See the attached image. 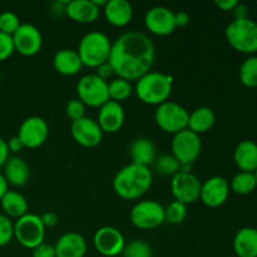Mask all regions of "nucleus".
<instances>
[{"label": "nucleus", "instance_id": "nucleus-1", "mask_svg": "<svg viewBox=\"0 0 257 257\" xmlns=\"http://www.w3.org/2000/svg\"><path fill=\"white\" fill-rule=\"evenodd\" d=\"M155 59L156 48L152 39L142 32L130 30L112 43L108 62L118 78L131 82L151 72Z\"/></svg>", "mask_w": 257, "mask_h": 257}, {"label": "nucleus", "instance_id": "nucleus-2", "mask_svg": "<svg viewBox=\"0 0 257 257\" xmlns=\"http://www.w3.org/2000/svg\"><path fill=\"white\" fill-rule=\"evenodd\" d=\"M153 173L150 167L130 163L113 178V190L123 200H138L150 191Z\"/></svg>", "mask_w": 257, "mask_h": 257}, {"label": "nucleus", "instance_id": "nucleus-3", "mask_svg": "<svg viewBox=\"0 0 257 257\" xmlns=\"http://www.w3.org/2000/svg\"><path fill=\"white\" fill-rule=\"evenodd\" d=\"M173 78L162 72H148L137 79L135 92L140 100L150 105L167 102L172 93Z\"/></svg>", "mask_w": 257, "mask_h": 257}, {"label": "nucleus", "instance_id": "nucleus-4", "mask_svg": "<svg viewBox=\"0 0 257 257\" xmlns=\"http://www.w3.org/2000/svg\"><path fill=\"white\" fill-rule=\"evenodd\" d=\"M110 49H112V42L109 37L99 30H93L87 33L80 39L77 52L83 65L98 68L100 64L108 62Z\"/></svg>", "mask_w": 257, "mask_h": 257}, {"label": "nucleus", "instance_id": "nucleus-5", "mask_svg": "<svg viewBox=\"0 0 257 257\" xmlns=\"http://www.w3.org/2000/svg\"><path fill=\"white\" fill-rule=\"evenodd\" d=\"M228 44L242 54L257 53V23L250 19H233L225 29Z\"/></svg>", "mask_w": 257, "mask_h": 257}, {"label": "nucleus", "instance_id": "nucleus-6", "mask_svg": "<svg viewBox=\"0 0 257 257\" xmlns=\"http://www.w3.org/2000/svg\"><path fill=\"white\" fill-rule=\"evenodd\" d=\"M14 237L20 245L30 250L44 242L45 226L40 216L28 212L18 218L14 222Z\"/></svg>", "mask_w": 257, "mask_h": 257}, {"label": "nucleus", "instance_id": "nucleus-7", "mask_svg": "<svg viewBox=\"0 0 257 257\" xmlns=\"http://www.w3.org/2000/svg\"><path fill=\"white\" fill-rule=\"evenodd\" d=\"M188 117L190 113L183 105L171 100L158 105L155 113V120L158 127L163 132L172 133V135L187 128Z\"/></svg>", "mask_w": 257, "mask_h": 257}, {"label": "nucleus", "instance_id": "nucleus-8", "mask_svg": "<svg viewBox=\"0 0 257 257\" xmlns=\"http://www.w3.org/2000/svg\"><path fill=\"white\" fill-rule=\"evenodd\" d=\"M78 99L88 107H100L109 100L108 82L97 74H85L77 83Z\"/></svg>", "mask_w": 257, "mask_h": 257}, {"label": "nucleus", "instance_id": "nucleus-9", "mask_svg": "<svg viewBox=\"0 0 257 257\" xmlns=\"http://www.w3.org/2000/svg\"><path fill=\"white\" fill-rule=\"evenodd\" d=\"M131 222L140 230H153L166 221L165 207L157 201H140L132 207Z\"/></svg>", "mask_w": 257, "mask_h": 257}, {"label": "nucleus", "instance_id": "nucleus-10", "mask_svg": "<svg viewBox=\"0 0 257 257\" xmlns=\"http://www.w3.org/2000/svg\"><path fill=\"white\" fill-rule=\"evenodd\" d=\"M172 155L175 156L180 163H192L200 157L202 151L201 137L188 128L173 135Z\"/></svg>", "mask_w": 257, "mask_h": 257}, {"label": "nucleus", "instance_id": "nucleus-11", "mask_svg": "<svg viewBox=\"0 0 257 257\" xmlns=\"http://www.w3.org/2000/svg\"><path fill=\"white\" fill-rule=\"evenodd\" d=\"M18 137L25 148H39L47 142L49 136V125L44 118L32 115L25 118L18 130Z\"/></svg>", "mask_w": 257, "mask_h": 257}, {"label": "nucleus", "instance_id": "nucleus-12", "mask_svg": "<svg viewBox=\"0 0 257 257\" xmlns=\"http://www.w3.org/2000/svg\"><path fill=\"white\" fill-rule=\"evenodd\" d=\"M201 185L200 178L192 172H178L171 181V191L175 201L191 205L200 200Z\"/></svg>", "mask_w": 257, "mask_h": 257}, {"label": "nucleus", "instance_id": "nucleus-13", "mask_svg": "<svg viewBox=\"0 0 257 257\" xmlns=\"http://www.w3.org/2000/svg\"><path fill=\"white\" fill-rule=\"evenodd\" d=\"M94 247L100 255L107 257H114L122 255L125 246V240L123 233L113 226H103L95 231L93 236Z\"/></svg>", "mask_w": 257, "mask_h": 257}, {"label": "nucleus", "instance_id": "nucleus-14", "mask_svg": "<svg viewBox=\"0 0 257 257\" xmlns=\"http://www.w3.org/2000/svg\"><path fill=\"white\" fill-rule=\"evenodd\" d=\"M15 52L24 57H33L38 54L43 47V35L35 25L24 23L20 24L17 32L12 35Z\"/></svg>", "mask_w": 257, "mask_h": 257}, {"label": "nucleus", "instance_id": "nucleus-15", "mask_svg": "<svg viewBox=\"0 0 257 257\" xmlns=\"http://www.w3.org/2000/svg\"><path fill=\"white\" fill-rule=\"evenodd\" d=\"M70 133L73 140L85 148L97 147L103 140L102 128L99 127L97 120L89 117L80 118L72 122Z\"/></svg>", "mask_w": 257, "mask_h": 257}, {"label": "nucleus", "instance_id": "nucleus-16", "mask_svg": "<svg viewBox=\"0 0 257 257\" xmlns=\"http://www.w3.org/2000/svg\"><path fill=\"white\" fill-rule=\"evenodd\" d=\"M230 191V183L226 178L213 176L201 185L200 200L207 207H221L228 200Z\"/></svg>", "mask_w": 257, "mask_h": 257}, {"label": "nucleus", "instance_id": "nucleus-17", "mask_svg": "<svg viewBox=\"0 0 257 257\" xmlns=\"http://www.w3.org/2000/svg\"><path fill=\"white\" fill-rule=\"evenodd\" d=\"M145 25L151 33L156 35H165L171 34L175 32L176 20L175 12L167 7H153L147 10L145 15Z\"/></svg>", "mask_w": 257, "mask_h": 257}, {"label": "nucleus", "instance_id": "nucleus-18", "mask_svg": "<svg viewBox=\"0 0 257 257\" xmlns=\"http://www.w3.org/2000/svg\"><path fill=\"white\" fill-rule=\"evenodd\" d=\"M125 112L120 103L108 100L98 110V124L103 133H117L124 124Z\"/></svg>", "mask_w": 257, "mask_h": 257}, {"label": "nucleus", "instance_id": "nucleus-19", "mask_svg": "<svg viewBox=\"0 0 257 257\" xmlns=\"http://www.w3.org/2000/svg\"><path fill=\"white\" fill-rule=\"evenodd\" d=\"M54 248L57 257H84L87 241L80 233L67 232L58 238Z\"/></svg>", "mask_w": 257, "mask_h": 257}, {"label": "nucleus", "instance_id": "nucleus-20", "mask_svg": "<svg viewBox=\"0 0 257 257\" xmlns=\"http://www.w3.org/2000/svg\"><path fill=\"white\" fill-rule=\"evenodd\" d=\"M65 14L73 22L89 24L99 18L100 9L92 0H70L65 5Z\"/></svg>", "mask_w": 257, "mask_h": 257}, {"label": "nucleus", "instance_id": "nucleus-21", "mask_svg": "<svg viewBox=\"0 0 257 257\" xmlns=\"http://www.w3.org/2000/svg\"><path fill=\"white\" fill-rule=\"evenodd\" d=\"M128 153H130L131 161H132L131 163L146 166V167H150V165H152L157 157V150H156L155 143L147 137L135 138L131 142Z\"/></svg>", "mask_w": 257, "mask_h": 257}, {"label": "nucleus", "instance_id": "nucleus-22", "mask_svg": "<svg viewBox=\"0 0 257 257\" xmlns=\"http://www.w3.org/2000/svg\"><path fill=\"white\" fill-rule=\"evenodd\" d=\"M103 13L109 24L122 28L130 24L133 18V7L127 0H108Z\"/></svg>", "mask_w": 257, "mask_h": 257}, {"label": "nucleus", "instance_id": "nucleus-23", "mask_svg": "<svg viewBox=\"0 0 257 257\" xmlns=\"http://www.w3.org/2000/svg\"><path fill=\"white\" fill-rule=\"evenodd\" d=\"M3 167H4L3 175L9 185L15 186V187H23L29 182L30 168L23 158L18 157V156L9 157Z\"/></svg>", "mask_w": 257, "mask_h": 257}, {"label": "nucleus", "instance_id": "nucleus-24", "mask_svg": "<svg viewBox=\"0 0 257 257\" xmlns=\"http://www.w3.org/2000/svg\"><path fill=\"white\" fill-rule=\"evenodd\" d=\"M233 161L242 172H255L257 170V143L243 140L233 151Z\"/></svg>", "mask_w": 257, "mask_h": 257}, {"label": "nucleus", "instance_id": "nucleus-25", "mask_svg": "<svg viewBox=\"0 0 257 257\" xmlns=\"http://www.w3.org/2000/svg\"><path fill=\"white\" fill-rule=\"evenodd\" d=\"M232 246L235 256L257 257V228H240L233 237Z\"/></svg>", "mask_w": 257, "mask_h": 257}, {"label": "nucleus", "instance_id": "nucleus-26", "mask_svg": "<svg viewBox=\"0 0 257 257\" xmlns=\"http://www.w3.org/2000/svg\"><path fill=\"white\" fill-rule=\"evenodd\" d=\"M53 67L63 75H75L83 68L78 52L74 49H60L53 57Z\"/></svg>", "mask_w": 257, "mask_h": 257}, {"label": "nucleus", "instance_id": "nucleus-27", "mask_svg": "<svg viewBox=\"0 0 257 257\" xmlns=\"http://www.w3.org/2000/svg\"><path fill=\"white\" fill-rule=\"evenodd\" d=\"M0 205L4 211V215H7L8 217H14L17 220L27 215L29 210L28 200L24 195L18 191H8L0 200Z\"/></svg>", "mask_w": 257, "mask_h": 257}, {"label": "nucleus", "instance_id": "nucleus-28", "mask_svg": "<svg viewBox=\"0 0 257 257\" xmlns=\"http://www.w3.org/2000/svg\"><path fill=\"white\" fill-rule=\"evenodd\" d=\"M216 114L210 107H198L190 113L187 128L196 135L206 133L215 125Z\"/></svg>", "mask_w": 257, "mask_h": 257}, {"label": "nucleus", "instance_id": "nucleus-29", "mask_svg": "<svg viewBox=\"0 0 257 257\" xmlns=\"http://www.w3.org/2000/svg\"><path fill=\"white\" fill-rule=\"evenodd\" d=\"M257 188V182L253 172H238L237 175L233 176L230 183V190L237 195L246 196L252 193Z\"/></svg>", "mask_w": 257, "mask_h": 257}, {"label": "nucleus", "instance_id": "nucleus-30", "mask_svg": "<svg viewBox=\"0 0 257 257\" xmlns=\"http://www.w3.org/2000/svg\"><path fill=\"white\" fill-rule=\"evenodd\" d=\"M238 78L240 82L247 88L257 87V57L250 55L246 58L240 65L238 69Z\"/></svg>", "mask_w": 257, "mask_h": 257}, {"label": "nucleus", "instance_id": "nucleus-31", "mask_svg": "<svg viewBox=\"0 0 257 257\" xmlns=\"http://www.w3.org/2000/svg\"><path fill=\"white\" fill-rule=\"evenodd\" d=\"M108 93L109 99L120 103L122 100L128 99L133 93V87L131 82L123 79V78H115L112 82L108 83Z\"/></svg>", "mask_w": 257, "mask_h": 257}, {"label": "nucleus", "instance_id": "nucleus-32", "mask_svg": "<svg viewBox=\"0 0 257 257\" xmlns=\"http://www.w3.org/2000/svg\"><path fill=\"white\" fill-rule=\"evenodd\" d=\"M156 172L161 176H173L180 172L181 163L173 155H161L157 156L155 162L152 163Z\"/></svg>", "mask_w": 257, "mask_h": 257}, {"label": "nucleus", "instance_id": "nucleus-33", "mask_svg": "<svg viewBox=\"0 0 257 257\" xmlns=\"http://www.w3.org/2000/svg\"><path fill=\"white\" fill-rule=\"evenodd\" d=\"M122 257H152V247L147 241L136 238L125 243Z\"/></svg>", "mask_w": 257, "mask_h": 257}, {"label": "nucleus", "instance_id": "nucleus-34", "mask_svg": "<svg viewBox=\"0 0 257 257\" xmlns=\"http://www.w3.org/2000/svg\"><path fill=\"white\" fill-rule=\"evenodd\" d=\"M165 217L166 221L172 225H178V223L183 222L185 218L187 217V205L178 202V201H173L165 208Z\"/></svg>", "mask_w": 257, "mask_h": 257}, {"label": "nucleus", "instance_id": "nucleus-35", "mask_svg": "<svg viewBox=\"0 0 257 257\" xmlns=\"http://www.w3.org/2000/svg\"><path fill=\"white\" fill-rule=\"evenodd\" d=\"M20 19L14 12H7L0 13V32L5 33V34L13 35L17 32L18 28L20 27Z\"/></svg>", "mask_w": 257, "mask_h": 257}, {"label": "nucleus", "instance_id": "nucleus-36", "mask_svg": "<svg viewBox=\"0 0 257 257\" xmlns=\"http://www.w3.org/2000/svg\"><path fill=\"white\" fill-rule=\"evenodd\" d=\"M14 237V222L7 215L0 213V247L7 246Z\"/></svg>", "mask_w": 257, "mask_h": 257}, {"label": "nucleus", "instance_id": "nucleus-37", "mask_svg": "<svg viewBox=\"0 0 257 257\" xmlns=\"http://www.w3.org/2000/svg\"><path fill=\"white\" fill-rule=\"evenodd\" d=\"M85 109H87V105L78 98H72L65 105V113H67L68 118L72 119V122L84 118Z\"/></svg>", "mask_w": 257, "mask_h": 257}, {"label": "nucleus", "instance_id": "nucleus-38", "mask_svg": "<svg viewBox=\"0 0 257 257\" xmlns=\"http://www.w3.org/2000/svg\"><path fill=\"white\" fill-rule=\"evenodd\" d=\"M14 52L15 48L12 35L0 32V62L12 57Z\"/></svg>", "mask_w": 257, "mask_h": 257}, {"label": "nucleus", "instance_id": "nucleus-39", "mask_svg": "<svg viewBox=\"0 0 257 257\" xmlns=\"http://www.w3.org/2000/svg\"><path fill=\"white\" fill-rule=\"evenodd\" d=\"M32 257H57L55 256L54 245H50L47 242L40 243L37 247L33 248Z\"/></svg>", "mask_w": 257, "mask_h": 257}, {"label": "nucleus", "instance_id": "nucleus-40", "mask_svg": "<svg viewBox=\"0 0 257 257\" xmlns=\"http://www.w3.org/2000/svg\"><path fill=\"white\" fill-rule=\"evenodd\" d=\"M40 218H42V222L43 225L45 226V228L54 227V226H57L58 222H59V217H58L57 213L53 212V211H48V212L43 213V215L40 216Z\"/></svg>", "mask_w": 257, "mask_h": 257}, {"label": "nucleus", "instance_id": "nucleus-41", "mask_svg": "<svg viewBox=\"0 0 257 257\" xmlns=\"http://www.w3.org/2000/svg\"><path fill=\"white\" fill-rule=\"evenodd\" d=\"M7 145H8V150H9V152H13V153L22 152V151L25 148L24 145H23L22 141L19 140L18 136H14V137L9 138V140L7 141Z\"/></svg>", "mask_w": 257, "mask_h": 257}, {"label": "nucleus", "instance_id": "nucleus-42", "mask_svg": "<svg viewBox=\"0 0 257 257\" xmlns=\"http://www.w3.org/2000/svg\"><path fill=\"white\" fill-rule=\"evenodd\" d=\"M95 69H97V73H95V74H97L98 77L102 78V79H104V80H107L108 78L110 77V75L114 74V72H113V68L110 67L109 62L103 63V64L99 65V67L95 68Z\"/></svg>", "mask_w": 257, "mask_h": 257}, {"label": "nucleus", "instance_id": "nucleus-43", "mask_svg": "<svg viewBox=\"0 0 257 257\" xmlns=\"http://www.w3.org/2000/svg\"><path fill=\"white\" fill-rule=\"evenodd\" d=\"M175 20H176V27L178 28H185L190 24V15L188 13L180 10V12L175 13Z\"/></svg>", "mask_w": 257, "mask_h": 257}, {"label": "nucleus", "instance_id": "nucleus-44", "mask_svg": "<svg viewBox=\"0 0 257 257\" xmlns=\"http://www.w3.org/2000/svg\"><path fill=\"white\" fill-rule=\"evenodd\" d=\"M237 4V0H216L215 2L216 7L222 10V12H232Z\"/></svg>", "mask_w": 257, "mask_h": 257}, {"label": "nucleus", "instance_id": "nucleus-45", "mask_svg": "<svg viewBox=\"0 0 257 257\" xmlns=\"http://www.w3.org/2000/svg\"><path fill=\"white\" fill-rule=\"evenodd\" d=\"M233 14V19H247L248 18V8L246 7L245 4H241L238 3L237 5L235 7V9L232 10Z\"/></svg>", "mask_w": 257, "mask_h": 257}, {"label": "nucleus", "instance_id": "nucleus-46", "mask_svg": "<svg viewBox=\"0 0 257 257\" xmlns=\"http://www.w3.org/2000/svg\"><path fill=\"white\" fill-rule=\"evenodd\" d=\"M9 150H8V145L7 141L4 138L0 137V168L5 165V162L8 161V158L10 157L9 156Z\"/></svg>", "mask_w": 257, "mask_h": 257}, {"label": "nucleus", "instance_id": "nucleus-47", "mask_svg": "<svg viewBox=\"0 0 257 257\" xmlns=\"http://www.w3.org/2000/svg\"><path fill=\"white\" fill-rule=\"evenodd\" d=\"M8 191H9V183L5 180L3 172H0V200H2L3 196H4Z\"/></svg>", "mask_w": 257, "mask_h": 257}, {"label": "nucleus", "instance_id": "nucleus-48", "mask_svg": "<svg viewBox=\"0 0 257 257\" xmlns=\"http://www.w3.org/2000/svg\"><path fill=\"white\" fill-rule=\"evenodd\" d=\"M92 2L94 3V4L97 5V7L100 9V8H102V7L103 8L105 7V4H107V3H108V0H92Z\"/></svg>", "mask_w": 257, "mask_h": 257}, {"label": "nucleus", "instance_id": "nucleus-49", "mask_svg": "<svg viewBox=\"0 0 257 257\" xmlns=\"http://www.w3.org/2000/svg\"><path fill=\"white\" fill-rule=\"evenodd\" d=\"M253 173H255V178H256V182H257V170Z\"/></svg>", "mask_w": 257, "mask_h": 257}, {"label": "nucleus", "instance_id": "nucleus-50", "mask_svg": "<svg viewBox=\"0 0 257 257\" xmlns=\"http://www.w3.org/2000/svg\"><path fill=\"white\" fill-rule=\"evenodd\" d=\"M0 82H2V75H0Z\"/></svg>", "mask_w": 257, "mask_h": 257}, {"label": "nucleus", "instance_id": "nucleus-51", "mask_svg": "<svg viewBox=\"0 0 257 257\" xmlns=\"http://www.w3.org/2000/svg\"><path fill=\"white\" fill-rule=\"evenodd\" d=\"M228 257H237V256H228Z\"/></svg>", "mask_w": 257, "mask_h": 257}]
</instances>
